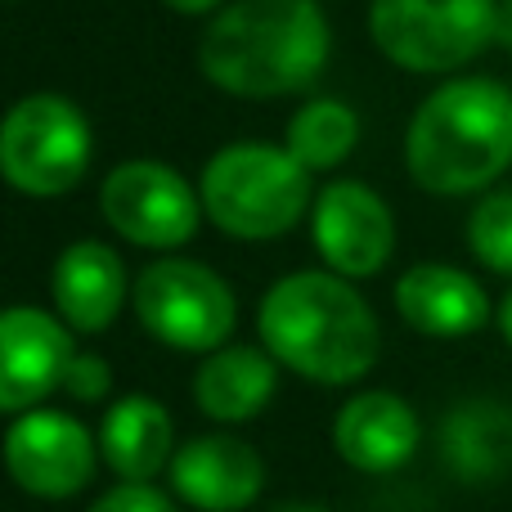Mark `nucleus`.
<instances>
[{
    "instance_id": "nucleus-1",
    "label": "nucleus",
    "mask_w": 512,
    "mask_h": 512,
    "mask_svg": "<svg viewBox=\"0 0 512 512\" xmlns=\"http://www.w3.org/2000/svg\"><path fill=\"white\" fill-rule=\"evenodd\" d=\"M261 346L319 387H351L378 364L382 328L351 279L333 270H297L270 283L256 310Z\"/></svg>"
},
{
    "instance_id": "nucleus-2",
    "label": "nucleus",
    "mask_w": 512,
    "mask_h": 512,
    "mask_svg": "<svg viewBox=\"0 0 512 512\" xmlns=\"http://www.w3.org/2000/svg\"><path fill=\"white\" fill-rule=\"evenodd\" d=\"M333 50L315 0H230L198 41V68L239 99H279L315 86Z\"/></svg>"
},
{
    "instance_id": "nucleus-3",
    "label": "nucleus",
    "mask_w": 512,
    "mask_h": 512,
    "mask_svg": "<svg viewBox=\"0 0 512 512\" xmlns=\"http://www.w3.org/2000/svg\"><path fill=\"white\" fill-rule=\"evenodd\" d=\"M405 167L423 194L468 198L512 167V90L495 77H454L418 104Z\"/></svg>"
},
{
    "instance_id": "nucleus-4",
    "label": "nucleus",
    "mask_w": 512,
    "mask_h": 512,
    "mask_svg": "<svg viewBox=\"0 0 512 512\" xmlns=\"http://www.w3.org/2000/svg\"><path fill=\"white\" fill-rule=\"evenodd\" d=\"M203 216L243 243L283 239L315 207L310 171L283 144L239 140L216 149L198 176Z\"/></svg>"
},
{
    "instance_id": "nucleus-5",
    "label": "nucleus",
    "mask_w": 512,
    "mask_h": 512,
    "mask_svg": "<svg viewBox=\"0 0 512 512\" xmlns=\"http://www.w3.org/2000/svg\"><path fill=\"white\" fill-rule=\"evenodd\" d=\"M499 0H373L369 36L396 68L436 77L486 54L499 41Z\"/></svg>"
},
{
    "instance_id": "nucleus-6",
    "label": "nucleus",
    "mask_w": 512,
    "mask_h": 512,
    "mask_svg": "<svg viewBox=\"0 0 512 512\" xmlns=\"http://www.w3.org/2000/svg\"><path fill=\"white\" fill-rule=\"evenodd\" d=\"M95 158L90 122L68 95L36 90L5 113L0 171L27 198H63L81 185Z\"/></svg>"
},
{
    "instance_id": "nucleus-7",
    "label": "nucleus",
    "mask_w": 512,
    "mask_h": 512,
    "mask_svg": "<svg viewBox=\"0 0 512 512\" xmlns=\"http://www.w3.org/2000/svg\"><path fill=\"white\" fill-rule=\"evenodd\" d=\"M131 306L144 333L171 351L212 355L230 342L239 301L230 283L203 261L189 256H158L131 283Z\"/></svg>"
},
{
    "instance_id": "nucleus-8",
    "label": "nucleus",
    "mask_w": 512,
    "mask_h": 512,
    "mask_svg": "<svg viewBox=\"0 0 512 512\" xmlns=\"http://www.w3.org/2000/svg\"><path fill=\"white\" fill-rule=\"evenodd\" d=\"M99 216L135 248L171 252L189 243L203 221V198L176 167L153 158L117 162L99 185Z\"/></svg>"
},
{
    "instance_id": "nucleus-9",
    "label": "nucleus",
    "mask_w": 512,
    "mask_h": 512,
    "mask_svg": "<svg viewBox=\"0 0 512 512\" xmlns=\"http://www.w3.org/2000/svg\"><path fill=\"white\" fill-rule=\"evenodd\" d=\"M5 468L23 495L72 499L95 481L99 441L59 409H27L5 432Z\"/></svg>"
},
{
    "instance_id": "nucleus-10",
    "label": "nucleus",
    "mask_w": 512,
    "mask_h": 512,
    "mask_svg": "<svg viewBox=\"0 0 512 512\" xmlns=\"http://www.w3.org/2000/svg\"><path fill=\"white\" fill-rule=\"evenodd\" d=\"M310 243L342 279H373L396 252V216L364 180H328L310 207Z\"/></svg>"
},
{
    "instance_id": "nucleus-11",
    "label": "nucleus",
    "mask_w": 512,
    "mask_h": 512,
    "mask_svg": "<svg viewBox=\"0 0 512 512\" xmlns=\"http://www.w3.org/2000/svg\"><path fill=\"white\" fill-rule=\"evenodd\" d=\"M72 360V328L59 315L41 306H9L0 315V409L18 418L50 391H63Z\"/></svg>"
},
{
    "instance_id": "nucleus-12",
    "label": "nucleus",
    "mask_w": 512,
    "mask_h": 512,
    "mask_svg": "<svg viewBox=\"0 0 512 512\" xmlns=\"http://www.w3.org/2000/svg\"><path fill=\"white\" fill-rule=\"evenodd\" d=\"M171 490L198 512H243L261 499L265 463L239 436H194L167 468Z\"/></svg>"
},
{
    "instance_id": "nucleus-13",
    "label": "nucleus",
    "mask_w": 512,
    "mask_h": 512,
    "mask_svg": "<svg viewBox=\"0 0 512 512\" xmlns=\"http://www.w3.org/2000/svg\"><path fill=\"white\" fill-rule=\"evenodd\" d=\"M418 441H423V423L414 405L396 391H360L337 409L333 445L355 472L382 477V472L405 468L418 454Z\"/></svg>"
},
{
    "instance_id": "nucleus-14",
    "label": "nucleus",
    "mask_w": 512,
    "mask_h": 512,
    "mask_svg": "<svg viewBox=\"0 0 512 512\" xmlns=\"http://www.w3.org/2000/svg\"><path fill=\"white\" fill-rule=\"evenodd\" d=\"M396 310L423 337H468L490 324V297L468 270L445 261L409 265L396 279Z\"/></svg>"
},
{
    "instance_id": "nucleus-15",
    "label": "nucleus",
    "mask_w": 512,
    "mask_h": 512,
    "mask_svg": "<svg viewBox=\"0 0 512 512\" xmlns=\"http://www.w3.org/2000/svg\"><path fill=\"white\" fill-rule=\"evenodd\" d=\"M50 292H54V310L72 333H104L117 319V310L126 306V265L108 243L99 239H81L68 243L54 261L50 274Z\"/></svg>"
},
{
    "instance_id": "nucleus-16",
    "label": "nucleus",
    "mask_w": 512,
    "mask_h": 512,
    "mask_svg": "<svg viewBox=\"0 0 512 512\" xmlns=\"http://www.w3.org/2000/svg\"><path fill=\"white\" fill-rule=\"evenodd\" d=\"M99 459L131 486H149L176 459V427L162 400L122 396L99 423Z\"/></svg>"
},
{
    "instance_id": "nucleus-17",
    "label": "nucleus",
    "mask_w": 512,
    "mask_h": 512,
    "mask_svg": "<svg viewBox=\"0 0 512 512\" xmlns=\"http://www.w3.org/2000/svg\"><path fill=\"white\" fill-rule=\"evenodd\" d=\"M441 459L468 486H490V481L512 472V405L490 396H472L445 414L441 423Z\"/></svg>"
},
{
    "instance_id": "nucleus-18",
    "label": "nucleus",
    "mask_w": 512,
    "mask_h": 512,
    "mask_svg": "<svg viewBox=\"0 0 512 512\" xmlns=\"http://www.w3.org/2000/svg\"><path fill=\"white\" fill-rule=\"evenodd\" d=\"M279 360L265 346H221L194 373V400L212 423H248L274 400Z\"/></svg>"
},
{
    "instance_id": "nucleus-19",
    "label": "nucleus",
    "mask_w": 512,
    "mask_h": 512,
    "mask_svg": "<svg viewBox=\"0 0 512 512\" xmlns=\"http://www.w3.org/2000/svg\"><path fill=\"white\" fill-rule=\"evenodd\" d=\"M360 144V117L342 104V99H310L288 117L283 131V149L315 176V171H333Z\"/></svg>"
},
{
    "instance_id": "nucleus-20",
    "label": "nucleus",
    "mask_w": 512,
    "mask_h": 512,
    "mask_svg": "<svg viewBox=\"0 0 512 512\" xmlns=\"http://www.w3.org/2000/svg\"><path fill=\"white\" fill-rule=\"evenodd\" d=\"M468 248L486 270L512 274V185L490 189L468 216Z\"/></svg>"
},
{
    "instance_id": "nucleus-21",
    "label": "nucleus",
    "mask_w": 512,
    "mask_h": 512,
    "mask_svg": "<svg viewBox=\"0 0 512 512\" xmlns=\"http://www.w3.org/2000/svg\"><path fill=\"white\" fill-rule=\"evenodd\" d=\"M63 391H68L72 400H81V405H99V400L113 391V369H108V360H104V355L77 351V360H72Z\"/></svg>"
},
{
    "instance_id": "nucleus-22",
    "label": "nucleus",
    "mask_w": 512,
    "mask_h": 512,
    "mask_svg": "<svg viewBox=\"0 0 512 512\" xmlns=\"http://www.w3.org/2000/svg\"><path fill=\"white\" fill-rule=\"evenodd\" d=\"M86 512H176V504L158 486H131V481H122L108 495H99Z\"/></svg>"
},
{
    "instance_id": "nucleus-23",
    "label": "nucleus",
    "mask_w": 512,
    "mask_h": 512,
    "mask_svg": "<svg viewBox=\"0 0 512 512\" xmlns=\"http://www.w3.org/2000/svg\"><path fill=\"white\" fill-rule=\"evenodd\" d=\"M167 9H176V14H221L225 9V0H162Z\"/></svg>"
},
{
    "instance_id": "nucleus-24",
    "label": "nucleus",
    "mask_w": 512,
    "mask_h": 512,
    "mask_svg": "<svg viewBox=\"0 0 512 512\" xmlns=\"http://www.w3.org/2000/svg\"><path fill=\"white\" fill-rule=\"evenodd\" d=\"M495 319H499V333H504V342L512 346V288L504 292V301H499V315Z\"/></svg>"
},
{
    "instance_id": "nucleus-25",
    "label": "nucleus",
    "mask_w": 512,
    "mask_h": 512,
    "mask_svg": "<svg viewBox=\"0 0 512 512\" xmlns=\"http://www.w3.org/2000/svg\"><path fill=\"white\" fill-rule=\"evenodd\" d=\"M504 5V18H499V41L512 45V0H499Z\"/></svg>"
},
{
    "instance_id": "nucleus-26",
    "label": "nucleus",
    "mask_w": 512,
    "mask_h": 512,
    "mask_svg": "<svg viewBox=\"0 0 512 512\" xmlns=\"http://www.w3.org/2000/svg\"><path fill=\"white\" fill-rule=\"evenodd\" d=\"M270 512H328V508H315V504H279V508H270Z\"/></svg>"
}]
</instances>
